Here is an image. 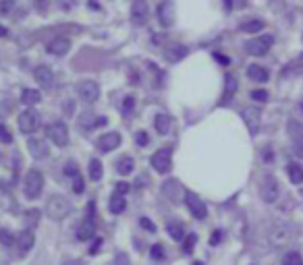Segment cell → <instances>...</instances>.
I'll return each instance as SVG.
<instances>
[{"label":"cell","instance_id":"1","mask_svg":"<svg viewBox=\"0 0 303 265\" xmlns=\"http://www.w3.org/2000/svg\"><path fill=\"white\" fill-rule=\"evenodd\" d=\"M266 241L272 245V247H286L295 241V226L291 222H272L266 230Z\"/></svg>","mask_w":303,"mask_h":265},{"label":"cell","instance_id":"2","mask_svg":"<svg viewBox=\"0 0 303 265\" xmlns=\"http://www.w3.org/2000/svg\"><path fill=\"white\" fill-rule=\"evenodd\" d=\"M71 212H73V205H71V201H68V199H64L62 195H50V197H48V201H46V214H48L50 220L60 222Z\"/></svg>","mask_w":303,"mask_h":265},{"label":"cell","instance_id":"3","mask_svg":"<svg viewBox=\"0 0 303 265\" xmlns=\"http://www.w3.org/2000/svg\"><path fill=\"white\" fill-rule=\"evenodd\" d=\"M17 124H19V131L23 135L32 137L34 133L40 131V127H42V116H40L38 110L27 108V110H23V112L17 116Z\"/></svg>","mask_w":303,"mask_h":265},{"label":"cell","instance_id":"4","mask_svg":"<svg viewBox=\"0 0 303 265\" xmlns=\"http://www.w3.org/2000/svg\"><path fill=\"white\" fill-rule=\"evenodd\" d=\"M42 189H44V174L32 168L30 172L25 174V180H23V193L27 199H38L42 195Z\"/></svg>","mask_w":303,"mask_h":265},{"label":"cell","instance_id":"5","mask_svg":"<svg viewBox=\"0 0 303 265\" xmlns=\"http://www.w3.org/2000/svg\"><path fill=\"white\" fill-rule=\"evenodd\" d=\"M274 44V35L272 33H264V35H256L252 39H247L243 48L247 54H252V56H264V54H268V50L272 48Z\"/></svg>","mask_w":303,"mask_h":265},{"label":"cell","instance_id":"6","mask_svg":"<svg viewBox=\"0 0 303 265\" xmlns=\"http://www.w3.org/2000/svg\"><path fill=\"white\" fill-rule=\"evenodd\" d=\"M150 164L158 174H168L172 166V149L170 147H160L156 153H152Z\"/></svg>","mask_w":303,"mask_h":265},{"label":"cell","instance_id":"7","mask_svg":"<svg viewBox=\"0 0 303 265\" xmlns=\"http://www.w3.org/2000/svg\"><path fill=\"white\" fill-rule=\"evenodd\" d=\"M46 137L56 147H66L68 145V129L62 120H54L46 127Z\"/></svg>","mask_w":303,"mask_h":265},{"label":"cell","instance_id":"8","mask_svg":"<svg viewBox=\"0 0 303 265\" xmlns=\"http://www.w3.org/2000/svg\"><path fill=\"white\" fill-rule=\"evenodd\" d=\"M260 197L266 203H276V199L280 197V187H278L276 176H272V174L264 176V180L260 183Z\"/></svg>","mask_w":303,"mask_h":265},{"label":"cell","instance_id":"9","mask_svg":"<svg viewBox=\"0 0 303 265\" xmlns=\"http://www.w3.org/2000/svg\"><path fill=\"white\" fill-rule=\"evenodd\" d=\"M185 205L189 209V214L194 216L196 220H206V218H208V207H206V203L198 197L194 191H185Z\"/></svg>","mask_w":303,"mask_h":265},{"label":"cell","instance_id":"10","mask_svg":"<svg viewBox=\"0 0 303 265\" xmlns=\"http://www.w3.org/2000/svg\"><path fill=\"white\" fill-rule=\"evenodd\" d=\"M77 93H79V97H81L84 102L94 104V102L100 97V85H98L96 81H92V79L79 81V83H77Z\"/></svg>","mask_w":303,"mask_h":265},{"label":"cell","instance_id":"11","mask_svg":"<svg viewBox=\"0 0 303 265\" xmlns=\"http://www.w3.org/2000/svg\"><path fill=\"white\" fill-rule=\"evenodd\" d=\"M120 143H122V137H120V133H116V131L104 133L102 137L96 139V147H98V151H102V153H110V151H114Z\"/></svg>","mask_w":303,"mask_h":265},{"label":"cell","instance_id":"12","mask_svg":"<svg viewBox=\"0 0 303 265\" xmlns=\"http://www.w3.org/2000/svg\"><path fill=\"white\" fill-rule=\"evenodd\" d=\"M239 89V81L232 73H226L224 75V89H222V95L218 100V106H228L232 100H235V93Z\"/></svg>","mask_w":303,"mask_h":265},{"label":"cell","instance_id":"13","mask_svg":"<svg viewBox=\"0 0 303 265\" xmlns=\"http://www.w3.org/2000/svg\"><path fill=\"white\" fill-rule=\"evenodd\" d=\"M156 15H158V21H160L162 27H172V23H174V4L168 2V0H164V2L158 4Z\"/></svg>","mask_w":303,"mask_h":265},{"label":"cell","instance_id":"14","mask_svg":"<svg viewBox=\"0 0 303 265\" xmlns=\"http://www.w3.org/2000/svg\"><path fill=\"white\" fill-rule=\"evenodd\" d=\"M27 149H30L34 160H44V158H48V153H50L46 141H44V139H40V137H30V141H27Z\"/></svg>","mask_w":303,"mask_h":265},{"label":"cell","instance_id":"15","mask_svg":"<svg viewBox=\"0 0 303 265\" xmlns=\"http://www.w3.org/2000/svg\"><path fill=\"white\" fill-rule=\"evenodd\" d=\"M260 118H262V110L260 108L250 106V108L243 110V122L247 124V129H250L252 135H258V131H260Z\"/></svg>","mask_w":303,"mask_h":265},{"label":"cell","instance_id":"16","mask_svg":"<svg viewBox=\"0 0 303 265\" xmlns=\"http://www.w3.org/2000/svg\"><path fill=\"white\" fill-rule=\"evenodd\" d=\"M131 17H133V23L135 25H144L150 17V8H148V2L146 0H135L131 4Z\"/></svg>","mask_w":303,"mask_h":265},{"label":"cell","instance_id":"17","mask_svg":"<svg viewBox=\"0 0 303 265\" xmlns=\"http://www.w3.org/2000/svg\"><path fill=\"white\" fill-rule=\"evenodd\" d=\"M34 77H36V81H38L44 89H50V87L54 85V73H52V68H50L48 64H40L36 71H34Z\"/></svg>","mask_w":303,"mask_h":265},{"label":"cell","instance_id":"18","mask_svg":"<svg viewBox=\"0 0 303 265\" xmlns=\"http://www.w3.org/2000/svg\"><path fill=\"white\" fill-rule=\"evenodd\" d=\"M46 50L50 54H54V56H64V54L71 50V41H68L66 37H54L46 44Z\"/></svg>","mask_w":303,"mask_h":265},{"label":"cell","instance_id":"19","mask_svg":"<svg viewBox=\"0 0 303 265\" xmlns=\"http://www.w3.org/2000/svg\"><path fill=\"white\" fill-rule=\"evenodd\" d=\"M187 56V48L183 44H166L164 46V58L168 62H178Z\"/></svg>","mask_w":303,"mask_h":265},{"label":"cell","instance_id":"20","mask_svg":"<svg viewBox=\"0 0 303 265\" xmlns=\"http://www.w3.org/2000/svg\"><path fill=\"white\" fill-rule=\"evenodd\" d=\"M34 243H36V236H34L32 230H23V232H19L17 241H15V245H17V249H19V255L30 253V249L34 247Z\"/></svg>","mask_w":303,"mask_h":265},{"label":"cell","instance_id":"21","mask_svg":"<svg viewBox=\"0 0 303 265\" xmlns=\"http://www.w3.org/2000/svg\"><path fill=\"white\" fill-rule=\"evenodd\" d=\"M245 73H247V77H250L252 81H256V83H266L270 79V71H268L266 66H262V64H250Z\"/></svg>","mask_w":303,"mask_h":265},{"label":"cell","instance_id":"22","mask_svg":"<svg viewBox=\"0 0 303 265\" xmlns=\"http://www.w3.org/2000/svg\"><path fill=\"white\" fill-rule=\"evenodd\" d=\"M108 122L106 116H96L92 112H84L79 118V127H86V129H96V127H104Z\"/></svg>","mask_w":303,"mask_h":265},{"label":"cell","instance_id":"23","mask_svg":"<svg viewBox=\"0 0 303 265\" xmlns=\"http://www.w3.org/2000/svg\"><path fill=\"white\" fill-rule=\"evenodd\" d=\"M286 174L293 185H303V164L301 162H288L286 164Z\"/></svg>","mask_w":303,"mask_h":265},{"label":"cell","instance_id":"24","mask_svg":"<svg viewBox=\"0 0 303 265\" xmlns=\"http://www.w3.org/2000/svg\"><path fill=\"white\" fill-rule=\"evenodd\" d=\"M239 29L243 33H260V31H264L266 29V21H262V19H250V21H243L239 25Z\"/></svg>","mask_w":303,"mask_h":265},{"label":"cell","instance_id":"25","mask_svg":"<svg viewBox=\"0 0 303 265\" xmlns=\"http://www.w3.org/2000/svg\"><path fill=\"white\" fill-rule=\"evenodd\" d=\"M96 236V226H94V222L86 220V222H81V224L77 226V239L79 241H90Z\"/></svg>","mask_w":303,"mask_h":265},{"label":"cell","instance_id":"26","mask_svg":"<svg viewBox=\"0 0 303 265\" xmlns=\"http://www.w3.org/2000/svg\"><path fill=\"white\" fill-rule=\"evenodd\" d=\"M125 207H127V199L122 197V195H112L110 197V201H108V209H110V214H114V216H118V214H122L125 212Z\"/></svg>","mask_w":303,"mask_h":265},{"label":"cell","instance_id":"27","mask_svg":"<svg viewBox=\"0 0 303 265\" xmlns=\"http://www.w3.org/2000/svg\"><path fill=\"white\" fill-rule=\"evenodd\" d=\"M135 170V160L131 156H122L120 160H116V172L120 176H129Z\"/></svg>","mask_w":303,"mask_h":265},{"label":"cell","instance_id":"28","mask_svg":"<svg viewBox=\"0 0 303 265\" xmlns=\"http://www.w3.org/2000/svg\"><path fill=\"white\" fill-rule=\"evenodd\" d=\"M166 232L170 234L172 241H183L187 232H185V224H181V222H168L166 224Z\"/></svg>","mask_w":303,"mask_h":265},{"label":"cell","instance_id":"29","mask_svg":"<svg viewBox=\"0 0 303 265\" xmlns=\"http://www.w3.org/2000/svg\"><path fill=\"white\" fill-rule=\"evenodd\" d=\"M154 129L158 135H168L170 133V116L166 114H156L154 118Z\"/></svg>","mask_w":303,"mask_h":265},{"label":"cell","instance_id":"30","mask_svg":"<svg viewBox=\"0 0 303 265\" xmlns=\"http://www.w3.org/2000/svg\"><path fill=\"white\" fill-rule=\"evenodd\" d=\"M21 102H23L25 106H36V104L42 102V93H40L38 89H23Z\"/></svg>","mask_w":303,"mask_h":265},{"label":"cell","instance_id":"31","mask_svg":"<svg viewBox=\"0 0 303 265\" xmlns=\"http://www.w3.org/2000/svg\"><path fill=\"white\" fill-rule=\"evenodd\" d=\"M88 174L92 180H102V174H104V168H102V162L98 158L90 160V166H88Z\"/></svg>","mask_w":303,"mask_h":265},{"label":"cell","instance_id":"32","mask_svg":"<svg viewBox=\"0 0 303 265\" xmlns=\"http://www.w3.org/2000/svg\"><path fill=\"white\" fill-rule=\"evenodd\" d=\"M40 216H42V214H40V209H27V212L23 214V222L27 224V230L40 224Z\"/></svg>","mask_w":303,"mask_h":265},{"label":"cell","instance_id":"33","mask_svg":"<svg viewBox=\"0 0 303 265\" xmlns=\"http://www.w3.org/2000/svg\"><path fill=\"white\" fill-rule=\"evenodd\" d=\"M133 110H135V97H133V95H125V97H122V102H120V112H122V116H131Z\"/></svg>","mask_w":303,"mask_h":265},{"label":"cell","instance_id":"34","mask_svg":"<svg viewBox=\"0 0 303 265\" xmlns=\"http://www.w3.org/2000/svg\"><path fill=\"white\" fill-rule=\"evenodd\" d=\"M196 243H198V234H196V232H189L185 239H183V253H185V255H191V253H194Z\"/></svg>","mask_w":303,"mask_h":265},{"label":"cell","instance_id":"35","mask_svg":"<svg viewBox=\"0 0 303 265\" xmlns=\"http://www.w3.org/2000/svg\"><path fill=\"white\" fill-rule=\"evenodd\" d=\"M282 265H303L301 253H297V251H291V253H286V255L282 257Z\"/></svg>","mask_w":303,"mask_h":265},{"label":"cell","instance_id":"36","mask_svg":"<svg viewBox=\"0 0 303 265\" xmlns=\"http://www.w3.org/2000/svg\"><path fill=\"white\" fill-rule=\"evenodd\" d=\"M17 241V236H12L10 230H0V243H2L4 247H12Z\"/></svg>","mask_w":303,"mask_h":265},{"label":"cell","instance_id":"37","mask_svg":"<svg viewBox=\"0 0 303 265\" xmlns=\"http://www.w3.org/2000/svg\"><path fill=\"white\" fill-rule=\"evenodd\" d=\"M0 141H2L4 145H10L12 143V135L8 131L6 124H0Z\"/></svg>","mask_w":303,"mask_h":265},{"label":"cell","instance_id":"38","mask_svg":"<svg viewBox=\"0 0 303 265\" xmlns=\"http://www.w3.org/2000/svg\"><path fill=\"white\" fill-rule=\"evenodd\" d=\"M150 257L154 259V261H162L164 259V247L162 245H154L150 249Z\"/></svg>","mask_w":303,"mask_h":265},{"label":"cell","instance_id":"39","mask_svg":"<svg viewBox=\"0 0 303 265\" xmlns=\"http://www.w3.org/2000/svg\"><path fill=\"white\" fill-rule=\"evenodd\" d=\"M252 100H256V102H260V104L268 102V91H266V89H254V91H252Z\"/></svg>","mask_w":303,"mask_h":265},{"label":"cell","instance_id":"40","mask_svg":"<svg viewBox=\"0 0 303 265\" xmlns=\"http://www.w3.org/2000/svg\"><path fill=\"white\" fill-rule=\"evenodd\" d=\"M62 170H64V174H66V176H71V178L79 176V168H77V164H75V162H66Z\"/></svg>","mask_w":303,"mask_h":265},{"label":"cell","instance_id":"41","mask_svg":"<svg viewBox=\"0 0 303 265\" xmlns=\"http://www.w3.org/2000/svg\"><path fill=\"white\" fill-rule=\"evenodd\" d=\"M135 143L140 145V147H146L150 143V135L146 131H140V133H135Z\"/></svg>","mask_w":303,"mask_h":265},{"label":"cell","instance_id":"42","mask_svg":"<svg viewBox=\"0 0 303 265\" xmlns=\"http://www.w3.org/2000/svg\"><path fill=\"white\" fill-rule=\"evenodd\" d=\"M84 189H86L84 178H81V176H75V178H73V191H75L77 195H81V193H84Z\"/></svg>","mask_w":303,"mask_h":265},{"label":"cell","instance_id":"43","mask_svg":"<svg viewBox=\"0 0 303 265\" xmlns=\"http://www.w3.org/2000/svg\"><path fill=\"white\" fill-rule=\"evenodd\" d=\"M140 226L144 228V230H148V232H156V224L152 220H148V218H142L140 220Z\"/></svg>","mask_w":303,"mask_h":265},{"label":"cell","instance_id":"44","mask_svg":"<svg viewBox=\"0 0 303 265\" xmlns=\"http://www.w3.org/2000/svg\"><path fill=\"white\" fill-rule=\"evenodd\" d=\"M129 183H116V187H114V193L116 195H122V197H125V195L129 193Z\"/></svg>","mask_w":303,"mask_h":265},{"label":"cell","instance_id":"45","mask_svg":"<svg viewBox=\"0 0 303 265\" xmlns=\"http://www.w3.org/2000/svg\"><path fill=\"white\" fill-rule=\"evenodd\" d=\"M100 249H102V239H96L90 247V255H98L100 253Z\"/></svg>","mask_w":303,"mask_h":265},{"label":"cell","instance_id":"46","mask_svg":"<svg viewBox=\"0 0 303 265\" xmlns=\"http://www.w3.org/2000/svg\"><path fill=\"white\" fill-rule=\"evenodd\" d=\"M220 241H222V230H214V232H212V236H210V245H212V247H216Z\"/></svg>","mask_w":303,"mask_h":265},{"label":"cell","instance_id":"47","mask_svg":"<svg viewBox=\"0 0 303 265\" xmlns=\"http://www.w3.org/2000/svg\"><path fill=\"white\" fill-rule=\"evenodd\" d=\"M86 220H90V222L96 220V201H90V203H88V218H86Z\"/></svg>","mask_w":303,"mask_h":265},{"label":"cell","instance_id":"48","mask_svg":"<svg viewBox=\"0 0 303 265\" xmlns=\"http://www.w3.org/2000/svg\"><path fill=\"white\" fill-rule=\"evenodd\" d=\"M212 56H214V58H216L220 64H222V66H228V64H230V60L224 56V54H220V52H212Z\"/></svg>","mask_w":303,"mask_h":265},{"label":"cell","instance_id":"49","mask_svg":"<svg viewBox=\"0 0 303 265\" xmlns=\"http://www.w3.org/2000/svg\"><path fill=\"white\" fill-rule=\"evenodd\" d=\"M262 158H264V162H272L274 160V151L270 147H264V153H262Z\"/></svg>","mask_w":303,"mask_h":265},{"label":"cell","instance_id":"50","mask_svg":"<svg viewBox=\"0 0 303 265\" xmlns=\"http://www.w3.org/2000/svg\"><path fill=\"white\" fill-rule=\"evenodd\" d=\"M10 6H12V2H2V4H0V12L10 10Z\"/></svg>","mask_w":303,"mask_h":265},{"label":"cell","instance_id":"51","mask_svg":"<svg viewBox=\"0 0 303 265\" xmlns=\"http://www.w3.org/2000/svg\"><path fill=\"white\" fill-rule=\"evenodd\" d=\"M62 265H84V263H81V261H77V259H66Z\"/></svg>","mask_w":303,"mask_h":265},{"label":"cell","instance_id":"52","mask_svg":"<svg viewBox=\"0 0 303 265\" xmlns=\"http://www.w3.org/2000/svg\"><path fill=\"white\" fill-rule=\"evenodd\" d=\"M6 33H8V29H6V27H4V25H0V37H4Z\"/></svg>","mask_w":303,"mask_h":265},{"label":"cell","instance_id":"53","mask_svg":"<svg viewBox=\"0 0 303 265\" xmlns=\"http://www.w3.org/2000/svg\"><path fill=\"white\" fill-rule=\"evenodd\" d=\"M64 110H66V112H73V102H66V104H64Z\"/></svg>","mask_w":303,"mask_h":265},{"label":"cell","instance_id":"54","mask_svg":"<svg viewBox=\"0 0 303 265\" xmlns=\"http://www.w3.org/2000/svg\"><path fill=\"white\" fill-rule=\"evenodd\" d=\"M194 265H204V263H202V261H196V263H194Z\"/></svg>","mask_w":303,"mask_h":265},{"label":"cell","instance_id":"55","mask_svg":"<svg viewBox=\"0 0 303 265\" xmlns=\"http://www.w3.org/2000/svg\"><path fill=\"white\" fill-rule=\"evenodd\" d=\"M299 106H301V110H303V100H301V104H299Z\"/></svg>","mask_w":303,"mask_h":265}]
</instances>
